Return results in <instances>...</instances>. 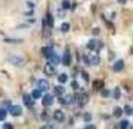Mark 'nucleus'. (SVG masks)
Returning <instances> with one entry per match:
<instances>
[{"instance_id": "2f4dec72", "label": "nucleus", "mask_w": 133, "mask_h": 129, "mask_svg": "<svg viewBox=\"0 0 133 129\" xmlns=\"http://www.w3.org/2000/svg\"><path fill=\"white\" fill-rule=\"evenodd\" d=\"M84 122H87V123H90V122H91V114H90V113L84 114Z\"/></svg>"}, {"instance_id": "393cba45", "label": "nucleus", "mask_w": 133, "mask_h": 129, "mask_svg": "<svg viewBox=\"0 0 133 129\" xmlns=\"http://www.w3.org/2000/svg\"><path fill=\"white\" fill-rule=\"evenodd\" d=\"M5 41H6V42H9V44H21V42H23L21 39H12V38H6Z\"/></svg>"}, {"instance_id": "423d86ee", "label": "nucleus", "mask_w": 133, "mask_h": 129, "mask_svg": "<svg viewBox=\"0 0 133 129\" xmlns=\"http://www.w3.org/2000/svg\"><path fill=\"white\" fill-rule=\"evenodd\" d=\"M42 104H43V107L52 105L54 104V96H52V95H45V96L42 98Z\"/></svg>"}, {"instance_id": "9b49d317", "label": "nucleus", "mask_w": 133, "mask_h": 129, "mask_svg": "<svg viewBox=\"0 0 133 129\" xmlns=\"http://www.w3.org/2000/svg\"><path fill=\"white\" fill-rule=\"evenodd\" d=\"M37 87H39L42 92H46V90L49 89V83L46 80H39L37 81Z\"/></svg>"}, {"instance_id": "4468645a", "label": "nucleus", "mask_w": 133, "mask_h": 129, "mask_svg": "<svg viewBox=\"0 0 133 129\" xmlns=\"http://www.w3.org/2000/svg\"><path fill=\"white\" fill-rule=\"evenodd\" d=\"M52 53H54V51H52V47H43V48H42V54L45 56L46 59H48Z\"/></svg>"}, {"instance_id": "72a5a7b5", "label": "nucleus", "mask_w": 133, "mask_h": 129, "mask_svg": "<svg viewBox=\"0 0 133 129\" xmlns=\"http://www.w3.org/2000/svg\"><path fill=\"white\" fill-rule=\"evenodd\" d=\"M81 77H82V80H84L85 83L90 80V77H88V74H87V72H81Z\"/></svg>"}, {"instance_id": "c85d7f7f", "label": "nucleus", "mask_w": 133, "mask_h": 129, "mask_svg": "<svg viewBox=\"0 0 133 129\" xmlns=\"http://www.w3.org/2000/svg\"><path fill=\"white\" fill-rule=\"evenodd\" d=\"M61 6H63V9H69L70 8V2L69 0H63L61 2Z\"/></svg>"}, {"instance_id": "cd10ccee", "label": "nucleus", "mask_w": 133, "mask_h": 129, "mask_svg": "<svg viewBox=\"0 0 133 129\" xmlns=\"http://www.w3.org/2000/svg\"><path fill=\"white\" fill-rule=\"evenodd\" d=\"M112 95H114V99H120V87H115Z\"/></svg>"}, {"instance_id": "bb28decb", "label": "nucleus", "mask_w": 133, "mask_h": 129, "mask_svg": "<svg viewBox=\"0 0 133 129\" xmlns=\"http://www.w3.org/2000/svg\"><path fill=\"white\" fill-rule=\"evenodd\" d=\"M100 95H102V98H108L109 95H111V92H109L108 89H102L100 90Z\"/></svg>"}, {"instance_id": "0eeeda50", "label": "nucleus", "mask_w": 133, "mask_h": 129, "mask_svg": "<svg viewBox=\"0 0 133 129\" xmlns=\"http://www.w3.org/2000/svg\"><path fill=\"white\" fill-rule=\"evenodd\" d=\"M43 71H45V74H46V75H49V77H51V75L55 74V65H52V63H49V62H48Z\"/></svg>"}, {"instance_id": "b1692460", "label": "nucleus", "mask_w": 133, "mask_h": 129, "mask_svg": "<svg viewBox=\"0 0 133 129\" xmlns=\"http://www.w3.org/2000/svg\"><path fill=\"white\" fill-rule=\"evenodd\" d=\"M114 117H121V114H123V110H121L120 107H117V108H114Z\"/></svg>"}, {"instance_id": "39448f33", "label": "nucleus", "mask_w": 133, "mask_h": 129, "mask_svg": "<svg viewBox=\"0 0 133 129\" xmlns=\"http://www.w3.org/2000/svg\"><path fill=\"white\" fill-rule=\"evenodd\" d=\"M54 120H55V122H58V123H63L64 120H66V116H64V113H63L61 110L54 111Z\"/></svg>"}, {"instance_id": "ddd939ff", "label": "nucleus", "mask_w": 133, "mask_h": 129, "mask_svg": "<svg viewBox=\"0 0 133 129\" xmlns=\"http://www.w3.org/2000/svg\"><path fill=\"white\" fill-rule=\"evenodd\" d=\"M48 62L49 63H52V65H58V63H61V59L55 54V53H52V54L48 57Z\"/></svg>"}, {"instance_id": "4be33fe9", "label": "nucleus", "mask_w": 133, "mask_h": 129, "mask_svg": "<svg viewBox=\"0 0 133 129\" xmlns=\"http://www.w3.org/2000/svg\"><path fill=\"white\" fill-rule=\"evenodd\" d=\"M82 62H84V65L90 66V65H91V57H90V56H87V54H84V56H82Z\"/></svg>"}, {"instance_id": "e433bc0d", "label": "nucleus", "mask_w": 133, "mask_h": 129, "mask_svg": "<svg viewBox=\"0 0 133 129\" xmlns=\"http://www.w3.org/2000/svg\"><path fill=\"white\" fill-rule=\"evenodd\" d=\"M85 129H94V125H85Z\"/></svg>"}, {"instance_id": "9d476101", "label": "nucleus", "mask_w": 133, "mask_h": 129, "mask_svg": "<svg viewBox=\"0 0 133 129\" xmlns=\"http://www.w3.org/2000/svg\"><path fill=\"white\" fill-rule=\"evenodd\" d=\"M9 62H11L12 65H15V66H23V63H24V60H23L21 57H17V56L9 57Z\"/></svg>"}, {"instance_id": "5701e85b", "label": "nucleus", "mask_w": 133, "mask_h": 129, "mask_svg": "<svg viewBox=\"0 0 133 129\" xmlns=\"http://www.w3.org/2000/svg\"><path fill=\"white\" fill-rule=\"evenodd\" d=\"M69 29H70V24H69V23H63V24L60 26V30L63 32V33L69 32Z\"/></svg>"}, {"instance_id": "2eb2a0df", "label": "nucleus", "mask_w": 133, "mask_h": 129, "mask_svg": "<svg viewBox=\"0 0 133 129\" xmlns=\"http://www.w3.org/2000/svg\"><path fill=\"white\" fill-rule=\"evenodd\" d=\"M64 93V87H63V84L61 86H55L54 87V95L55 96H61Z\"/></svg>"}, {"instance_id": "20e7f679", "label": "nucleus", "mask_w": 133, "mask_h": 129, "mask_svg": "<svg viewBox=\"0 0 133 129\" xmlns=\"http://www.w3.org/2000/svg\"><path fill=\"white\" fill-rule=\"evenodd\" d=\"M58 102L61 105H70L72 102H75V98H73L72 95H66V96H60L58 99Z\"/></svg>"}, {"instance_id": "c756f323", "label": "nucleus", "mask_w": 133, "mask_h": 129, "mask_svg": "<svg viewBox=\"0 0 133 129\" xmlns=\"http://www.w3.org/2000/svg\"><path fill=\"white\" fill-rule=\"evenodd\" d=\"M70 87H72L73 90H79V84H78V83H76L75 80H73L72 83H70Z\"/></svg>"}, {"instance_id": "a878e982", "label": "nucleus", "mask_w": 133, "mask_h": 129, "mask_svg": "<svg viewBox=\"0 0 133 129\" xmlns=\"http://www.w3.org/2000/svg\"><path fill=\"white\" fill-rule=\"evenodd\" d=\"M6 110H5V108H2V107H0V120H5V119H6Z\"/></svg>"}, {"instance_id": "7c9ffc66", "label": "nucleus", "mask_w": 133, "mask_h": 129, "mask_svg": "<svg viewBox=\"0 0 133 129\" xmlns=\"http://www.w3.org/2000/svg\"><path fill=\"white\" fill-rule=\"evenodd\" d=\"M0 107H2V108H8V110H9L11 102H9V101H5V102H2V104H0Z\"/></svg>"}, {"instance_id": "aec40b11", "label": "nucleus", "mask_w": 133, "mask_h": 129, "mask_svg": "<svg viewBox=\"0 0 133 129\" xmlns=\"http://www.w3.org/2000/svg\"><path fill=\"white\" fill-rule=\"evenodd\" d=\"M57 80H58V83H60V84H64V83L67 81V75L66 74H60L58 77H57Z\"/></svg>"}, {"instance_id": "6e6552de", "label": "nucleus", "mask_w": 133, "mask_h": 129, "mask_svg": "<svg viewBox=\"0 0 133 129\" xmlns=\"http://www.w3.org/2000/svg\"><path fill=\"white\" fill-rule=\"evenodd\" d=\"M23 102H24L27 107H33V105H35V99H33L31 95H27V93H25L24 96H23Z\"/></svg>"}, {"instance_id": "ea45409f", "label": "nucleus", "mask_w": 133, "mask_h": 129, "mask_svg": "<svg viewBox=\"0 0 133 129\" xmlns=\"http://www.w3.org/2000/svg\"><path fill=\"white\" fill-rule=\"evenodd\" d=\"M126 2H127V0H118V3H121V5H124Z\"/></svg>"}, {"instance_id": "c9c22d12", "label": "nucleus", "mask_w": 133, "mask_h": 129, "mask_svg": "<svg viewBox=\"0 0 133 129\" xmlns=\"http://www.w3.org/2000/svg\"><path fill=\"white\" fill-rule=\"evenodd\" d=\"M3 128H5V129H12L14 125H11V123H5V125H3Z\"/></svg>"}, {"instance_id": "a19ab883", "label": "nucleus", "mask_w": 133, "mask_h": 129, "mask_svg": "<svg viewBox=\"0 0 133 129\" xmlns=\"http://www.w3.org/2000/svg\"><path fill=\"white\" fill-rule=\"evenodd\" d=\"M132 114H133V108H132Z\"/></svg>"}, {"instance_id": "473e14b6", "label": "nucleus", "mask_w": 133, "mask_h": 129, "mask_svg": "<svg viewBox=\"0 0 133 129\" xmlns=\"http://www.w3.org/2000/svg\"><path fill=\"white\" fill-rule=\"evenodd\" d=\"M123 113H126V114L130 116V114H132V108H130L129 105H126V107H124V110H123Z\"/></svg>"}, {"instance_id": "f3484780", "label": "nucleus", "mask_w": 133, "mask_h": 129, "mask_svg": "<svg viewBox=\"0 0 133 129\" xmlns=\"http://www.w3.org/2000/svg\"><path fill=\"white\" fill-rule=\"evenodd\" d=\"M45 21H46V24H48L49 29H52V27H54V18H52V15H51V14H46Z\"/></svg>"}, {"instance_id": "f8f14e48", "label": "nucleus", "mask_w": 133, "mask_h": 129, "mask_svg": "<svg viewBox=\"0 0 133 129\" xmlns=\"http://www.w3.org/2000/svg\"><path fill=\"white\" fill-rule=\"evenodd\" d=\"M70 53L69 51H64V54H63V57H61V63L64 65V66H69L70 65Z\"/></svg>"}, {"instance_id": "6ab92c4d", "label": "nucleus", "mask_w": 133, "mask_h": 129, "mask_svg": "<svg viewBox=\"0 0 133 129\" xmlns=\"http://www.w3.org/2000/svg\"><path fill=\"white\" fill-rule=\"evenodd\" d=\"M130 125H129V120H121L118 125H117V128H121V129H126V128H129Z\"/></svg>"}, {"instance_id": "f704fd0d", "label": "nucleus", "mask_w": 133, "mask_h": 129, "mask_svg": "<svg viewBox=\"0 0 133 129\" xmlns=\"http://www.w3.org/2000/svg\"><path fill=\"white\" fill-rule=\"evenodd\" d=\"M41 117H42V119L45 120V122H48V120H49V116H48V113H46V111H43V113H42V116H41Z\"/></svg>"}, {"instance_id": "4c0bfd02", "label": "nucleus", "mask_w": 133, "mask_h": 129, "mask_svg": "<svg viewBox=\"0 0 133 129\" xmlns=\"http://www.w3.org/2000/svg\"><path fill=\"white\" fill-rule=\"evenodd\" d=\"M27 6H29V8H33V6H35V3H33V2H27Z\"/></svg>"}, {"instance_id": "58836bf2", "label": "nucleus", "mask_w": 133, "mask_h": 129, "mask_svg": "<svg viewBox=\"0 0 133 129\" xmlns=\"http://www.w3.org/2000/svg\"><path fill=\"white\" fill-rule=\"evenodd\" d=\"M25 15H27V17H31V15H33V11H29V12L25 14Z\"/></svg>"}, {"instance_id": "a211bd4d", "label": "nucleus", "mask_w": 133, "mask_h": 129, "mask_svg": "<svg viewBox=\"0 0 133 129\" xmlns=\"http://www.w3.org/2000/svg\"><path fill=\"white\" fill-rule=\"evenodd\" d=\"M31 96H33V99H41L42 98V90L41 89H35L33 93H31Z\"/></svg>"}, {"instance_id": "dca6fc26", "label": "nucleus", "mask_w": 133, "mask_h": 129, "mask_svg": "<svg viewBox=\"0 0 133 129\" xmlns=\"http://www.w3.org/2000/svg\"><path fill=\"white\" fill-rule=\"evenodd\" d=\"M93 89L94 90H102L103 89V80H96L93 83Z\"/></svg>"}, {"instance_id": "f03ea898", "label": "nucleus", "mask_w": 133, "mask_h": 129, "mask_svg": "<svg viewBox=\"0 0 133 129\" xmlns=\"http://www.w3.org/2000/svg\"><path fill=\"white\" fill-rule=\"evenodd\" d=\"M76 101H78V105L79 107H84L85 104H87V102H88V95H87V93H84V92H79L78 95H76Z\"/></svg>"}, {"instance_id": "1a4fd4ad", "label": "nucleus", "mask_w": 133, "mask_h": 129, "mask_svg": "<svg viewBox=\"0 0 133 129\" xmlns=\"http://www.w3.org/2000/svg\"><path fill=\"white\" fill-rule=\"evenodd\" d=\"M112 69H114V72H121V71L124 69V60H117L114 63Z\"/></svg>"}, {"instance_id": "412c9836", "label": "nucleus", "mask_w": 133, "mask_h": 129, "mask_svg": "<svg viewBox=\"0 0 133 129\" xmlns=\"http://www.w3.org/2000/svg\"><path fill=\"white\" fill-rule=\"evenodd\" d=\"M91 65H93V66H97V65H100V57H99V56H94V57H91Z\"/></svg>"}, {"instance_id": "f257e3e1", "label": "nucleus", "mask_w": 133, "mask_h": 129, "mask_svg": "<svg viewBox=\"0 0 133 129\" xmlns=\"http://www.w3.org/2000/svg\"><path fill=\"white\" fill-rule=\"evenodd\" d=\"M102 47H103V42L99 41V39H90V42L87 44V48L90 51H99Z\"/></svg>"}, {"instance_id": "7ed1b4c3", "label": "nucleus", "mask_w": 133, "mask_h": 129, "mask_svg": "<svg viewBox=\"0 0 133 129\" xmlns=\"http://www.w3.org/2000/svg\"><path fill=\"white\" fill-rule=\"evenodd\" d=\"M9 113H11V116L18 117V116L23 114V108H21L19 105H11V107H9Z\"/></svg>"}]
</instances>
